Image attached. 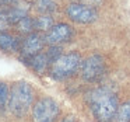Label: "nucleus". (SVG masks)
<instances>
[{
	"instance_id": "f8f14e48",
	"label": "nucleus",
	"mask_w": 130,
	"mask_h": 122,
	"mask_svg": "<svg viewBox=\"0 0 130 122\" xmlns=\"http://www.w3.org/2000/svg\"><path fill=\"white\" fill-rule=\"evenodd\" d=\"M52 24H53V20H52V17H49V16H41L37 20H34L35 28L39 30V31H49V30L53 27Z\"/></svg>"
},
{
	"instance_id": "2eb2a0df",
	"label": "nucleus",
	"mask_w": 130,
	"mask_h": 122,
	"mask_svg": "<svg viewBox=\"0 0 130 122\" xmlns=\"http://www.w3.org/2000/svg\"><path fill=\"white\" fill-rule=\"evenodd\" d=\"M35 28L34 25V20L29 17H24L23 20H20L17 23V30L23 34H31V31Z\"/></svg>"
},
{
	"instance_id": "20e7f679",
	"label": "nucleus",
	"mask_w": 130,
	"mask_h": 122,
	"mask_svg": "<svg viewBox=\"0 0 130 122\" xmlns=\"http://www.w3.org/2000/svg\"><path fill=\"white\" fill-rule=\"evenodd\" d=\"M57 115H59V105L49 97L41 98L32 108L34 122H55Z\"/></svg>"
},
{
	"instance_id": "6e6552de",
	"label": "nucleus",
	"mask_w": 130,
	"mask_h": 122,
	"mask_svg": "<svg viewBox=\"0 0 130 122\" xmlns=\"http://www.w3.org/2000/svg\"><path fill=\"white\" fill-rule=\"evenodd\" d=\"M43 44H45L43 38H41L38 34H35V32L28 34L25 39L21 42V46H20V52L23 55V59L27 60V63H28L35 55L39 53Z\"/></svg>"
},
{
	"instance_id": "dca6fc26",
	"label": "nucleus",
	"mask_w": 130,
	"mask_h": 122,
	"mask_svg": "<svg viewBox=\"0 0 130 122\" xmlns=\"http://www.w3.org/2000/svg\"><path fill=\"white\" fill-rule=\"evenodd\" d=\"M115 118L118 121H122V122H130V101L124 102L123 105L119 107L118 114H116Z\"/></svg>"
},
{
	"instance_id": "423d86ee",
	"label": "nucleus",
	"mask_w": 130,
	"mask_h": 122,
	"mask_svg": "<svg viewBox=\"0 0 130 122\" xmlns=\"http://www.w3.org/2000/svg\"><path fill=\"white\" fill-rule=\"evenodd\" d=\"M81 74L87 82H96L105 74V60L101 55H91L83 62Z\"/></svg>"
},
{
	"instance_id": "6ab92c4d",
	"label": "nucleus",
	"mask_w": 130,
	"mask_h": 122,
	"mask_svg": "<svg viewBox=\"0 0 130 122\" xmlns=\"http://www.w3.org/2000/svg\"><path fill=\"white\" fill-rule=\"evenodd\" d=\"M115 122H122V121H118V119H116V121H115Z\"/></svg>"
},
{
	"instance_id": "f3484780",
	"label": "nucleus",
	"mask_w": 130,
	"mask_h": 122,
	"mask_svg": "<svg viewBox=\"0 0 130 122\" xmlns=\"http://www.w3.org/2000/svg\"><path fill=\"white\" fill-rule=\"evenodd\" d=\"M7 27H9V23H7V20H6V18H3V17H0V32L4 31Z\"/></svg>"
},
{
	"instance_id": "9b49d317",
	"label": "nucleus",
	"mask_w": 130,
	"mask_h": 122,
	"mask_svg": "<svg viewBox=\"0 0 130 122\" xmlns=\"http://www.w3.org/2000/svg\"><path fill=\"white\" fill-rule=\"evenodd\" d=\"M29 65L34 70H37L38 73H43V72L48 69L49 65H52V62L49 60L48 55L46 53H38L29 60Z\"/></svg>"
},
{
	"instance_id": "f257e3e1",
	"label": "nucleus",
	"mask_w": 130,
	"mask_h": 122,
	"mask_svg": "<svg viewBox=\"0 0 130 122\" xmlns=\"http://www.w3.org/2000/svg\"><path fill=\"white\" fill-rule=\"evenodd\" d=\"M87 102L98 122H110L119 110L118 97L106 87L90 91L87 94Z\"/></svg>"
},
{
	"instance_id": "39448f33",
	"label": "nucleus",
	"mask_w": 130,
	"mask_h": 122,
	"mask_svg": "<svg viewBox=\"0 0 130 122\" xmlns=\"http://www.w3.org/2000/svg\"><path fill=\"white\" fill-rule=\"evenodd\" d=\"M66 14L71 21L78 24H91L98 18V13L94 7L83 3H71L66 7Z\"/></svg>"
},
{
	"instance_id": "f03ea898",
	"label": "nucleus",
	"mask_w": 130,
	"mask_h": 122,
	"mask_svg": "<svg viewBox=\"0 0 130 122\" xmlns=\"http://www.w3.org/2000/svg\"><path fill=\"white\" fill-rule=\"evenodd\" d=\"M34 100V90L25 82H18L11 87L9 97V110L15 116H24Z\"/></svg>"
},
{
	"instance_id": "a211bd4d",
	"label": "nucleus",
	"mask_w": 130,
	"mask_h": 122,
	"mask_svg": "<svg viewBox=\"0 0 130 122\" xmlns=\"http://www.w3.org/2000/svg\"><path fill=\"white\" fill-rule=\"evenodd\" d=\"M73 121H74V119H73V116H67V118H66V119H63L62 122H73Z\"/></svg>"
},
{
	"instance_id": "1a4fd4ad",
	"label": "nucleus",
	"mask_w": 130,
	"mask_h": 122,
	"mask_svg": "<svg viewBox=\"0 0 130 122\" xmlns=\"http://www.w3.org/2000/svg\"><path fill=\"white\" fill-rule=\"evenodd\" d=\"M14 6H11V9L9 11H6V20L9 24H17L20 20H23L24 17H27L28 13V4L18 3L14 2Z\"/></svg>"
},
{
	"instance_id": "ddd939ff",
	"label": "nucleus",
	"mask_w": 130,
	"mask_h": 122,
	"mask_svg": "<svg viewBox=\"0 0 130 122\" xmlns=\"http://www.w3.org/2000/svg\"><path fill=\"white\" fill-rule=\"evenodd\" d=\"M9 97H10L9 87L6 86V83L0 82V114H3L6 107H9Z\"/></svg>"
},
{
	"instance_id": "4468645a",
	"label": "nucleus",
	"mask_w": 130,
	"mask_h": 122,
	"mask_svg": "<svg viewBox=\"0 0 130 122\" xmlns=\"http://www.w3.org/2000/svg\"><path fill=\"white\" fill-rule=\"evenodd\" d=\"M37 7L41 13H53L57 9V4L53 0H37Z\"/></svg>"
},
{
	"instance_id": "0eeeda50",
	"label": "nucleus",
	"mask_w": 130,
	"mask_h": 122,
	"mask_svg": "<svg viewBox=\"0 0 130 122\" xmlns=\"http://www.w3.org/2000/svg\"><path fill=\"white\" fill-rule=\"evenodd\" d=\"M71 37H73V28L69 24L59 23V24H55L49 31H46L43 41L49 45H59L62 42L70 41Z\"/></svg>"
},
{
	"instance_id": "9d476101",
	"label": "nucleus",
	"mask_w": 130,
	"mask_h": 122,
	"mask_svg": "<svg viewBox=\"0 0 130 122\" xmlns=\"http://www.w3.org/2000/svg\"><path fill=\"white\" fill-rule=\"evenodd\" d=\"M21 46L20 41L15 37H13L11 34H7V32L2 31L0 32V49L4 52H15L18 51Z\"/></svg>"
},
{
	"instance_id": "7ed1b4c3",
	"label": "nucleus",
	"mask_w": 130,
	"mask_h": 122,
	"mask_svg": "<svg viewBox=\"0 0 130 122\" xmlns=\"http://www.w3.org/2000/svg\"><path fill=\"white\" fill-rule=\"evenodd\" d=\"M81 56L77 52H70V53L62 55L51 67V74L53 79L62 80L66 77H70L78 70L81 66Z\"/></svg>"
}]
</instances>
